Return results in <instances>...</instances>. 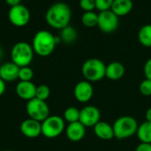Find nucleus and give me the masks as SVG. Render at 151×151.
<instances>
[{
    "label": "nucleus",
    "instance_id": "nucleus-7",
    "mask_svg": "<svg viewBox=\"0 0 151 151\" xmlns=\"http://www.w3.org/2000/svg\"><path fill=\"white\" fill-rule=\"evenodd\" d=\"M26 110L30 119L42 122L50 116V107L46 101L40 100L36 97L27 101Z\"/></svg>",
    "mask_w": 151,
    "mask_h": 151
},
{
    "label": "nucleus",
    "instance_id": "nucleus-22",
    "mask_svg": "<svg viewBox=\"0 0 151 151\" xmlns=\"http://www.w3.org/2000/svg\"><path fill=\"white\" fill-rule=\"evenodd\" d=\"M81 23L86 27H94L97 26L98 23V14L92 12H84V13L81 16Z\"/></svg>",
    "mask_w": 151,
    "mask_h": 151
},
{
    "label": "nucleus",
    "instance_id": "nucleus-33",
    "mask_svg": "<svg viewBox=\"0 0 151 151\" xmlns=\"http://www.w3.org/2000/svg\"><path fill=\"white\" fill-rule=\"evenodd\" d=\"M145 118H146V120L147 121H150L151 122V107L149 108L146 112H145Z\"/></svg>",
    "mask_w": 151,
    "mask_h": 151
},
{
    "label": "nucleus",
    "instance_id": "nucleus-5",
    "mask_svg": "<svg viewBox=\"0 0 151 151\" xmlns=\"http://www.w3.org/2000/svg\"><path fill=\"white\" fill-rule=\"evenodd\" d=\"M34 54L35 52L31 44L26 42H19L12 48L11 59L19 67L28 66L34 58Z\"/></svg>",
    "mask_w": 151,
    "mask_h": 151
},
{
    "label": "nucleus",
    "instance_id": "nucleus-6",
    "mask_svg": "<svg viewBox=\"0 0 151 151\" xmlns=\"http://www.w3.org/2000/svg\"><path fill=\"white\" fill-rule=\"evenodd\" d=\"M65 130V119L58 115L49 116L42 122V134L49 139L58 137Z\"/></svg>",
    "mask_w": 151,
    "mask_h": 151
},
{
    "label": "nucleus",
    "instance_id": "nucleus-28",
    "mask_svg": "<svg viewBox=\"0 0 151 151\" xmlns=\"http://www.w3.org/2000/svg\"><path fill=\"white\" fill-rule=\"evenodd\" d=\"M80 7L84 12H92L96 9L95 0H80Z\"/></svg>",
    "mask_w": 151,
    "mask_h": 151
},
{
    "label": "nucleus",
    "instance_id": "nucleus-27",
    "mask_svg": "<svg viewBox=\"0 0 151 151\" xmlns=\"http://www.w3.org/2000/svg\"><path fill=\"white\" fill-rule=\"evenodd\" d=\"M114 0H95L96 2V9L99 12H104L111 10V5Z\"/></svg>",
    "mask_w": 151,
    "mask_h": 151
},
{
    "label": "nucleus",
    "instance_id": "nucleus-20",
    "mask_svg": "<svg viewBox=\"0 0 151 151\" xmlns=\"http://www.w3.org/2000/svg\"><path fill=\"white\" fill-rule=\"evenodd\" d=\"M138 40L140 43L147 48H151V24L142 26L138 32Z\"/></svg>",
    "mask_w": 151,
    "mask_h": 151
},
{
    "label": "nucleus",
    "instance_id": "nucleus-9",
    "mask_svg": "<svg viewBox=\"0 0 151 151\" xmlns=\"http://www.w3.org/2000/svg\"><path fill=\"white\" fill-rule=\"evenodd\" d=\"M30 17L29 10L21 4L12 6L8 12L9 21L18 27H22L27 25L30 21Z\"/></svg>",
    "mask_w": 151,
    "mask_h": 151
},
{
    "label": "nucleus",
    "instance_id": "nucleus-12",
    "mask_svg": "<svg viewBox=\"0 0 151 151\" xmlns=\"http://www.w3.org/2000/svg\"><path fill=\"white\" fill-rule=\"evenodd\" d=\"M20 131L27 138H36L42 134V122L30 118L25 119L20 125Z\"/></svg>",
    "mask_w": 151,
    "mask_h": 151
},
{
    "label": "nucleus",
    "instance_id": "nucleus-21",
    "mask_svg": "<svg viewBox=\"0 0 151 151\" xmlns=\"http://www.w3.org/2000/svg\"><path fill=\"white\" fill-rule=\"evenodd\" d=\"M77 35H78V34H77L76 29L70 25H68L67 27L61 29L60 35H59L62 42L65 43H67V44L74 42L77 39Z\"/></svg>",
    "mask_w": 151,
    "mask_h": 151
},
{
    "label": "nucleus",
    "instance_id": "nucleus-14",
    "mask_svg": "<svg viewBox=\"0 0 151 151\" xmlns=\"http://www.w3.org/2000/svg\"><path fill=\"white\" fill-rule=\"evenodd\" d=\"M19 67L13 62H5L0 65V78L4 82H12L19 79Z\"/></svg>",
    "mask_w": 151,
    "mask_h": 151
},
{
    "label": "nucleus",
    "instance_id": "nucleus-35",
    "mask_svg": "<svg viewBox=\"0 0 151 151\" xmlns=\"http://www.w3.org/2000/svg\"><path fill=\"white\" fill-rule=\"evenodd\" d=\"M4 151H12V150H4Z\"/></svg>",
    "mask_w": 151,
    "mask_h": 151
},
{
    "label": "nucleus",
    "instance_id": "nucleus-26",
    "mask_svg": "<svg viewBox=\"0 0 151 151\" xmlns=\"http://www.w3.org/2000/svg\"><path fill=\"white\" fill-rule=\"evenodd\" d=\"M140 93L143 96H151V81L145 79L143 80L139 87Z\"/></svg>",
    "mask_w": 151,
    "mask_h": 151
},
{
    "label": "nucleus",
    "instance_id": "nucleus-10",
    "mask_svg": "<svg viewBox=\"0 0 151 151\" xmlns=\"http://www.w3.org/2000/svg\"><path fill=\"white\" fill-rule=\"evenodd\" d=\"M101 120V112L94 105H87L81 110L80 122L86 127H94Z\"/></svg>",
    "mask_w": 151,
    "mask_h": 151
},
{
    "label": "nucleus",
    "instance_id": "nucleus-19",
    "mask_svg": "<svg viewBox=\"0 0 151 151\" xmlns=\"http://www.w3.org/2000/svg\"><path fill=\"white\" fill-rule=\"evenodd\" d=\"M136 135L141 142L151 143V122L145 120L139 124Z\"/></svg>",
    "mask_w": 151,
    "mask_h": 151
},
{
    "label": "nucleus",
    "instance_id": "nucleus-34",
    "mask_svg": "<svg viewBox=\"0 0 151 151\" xmlns=\"http://www.w3.org/2000/svg\"><path fill=\"white\" fill-rule=\"evenodd\" d=\"M3 55H4V53H3V50L0 48V60L2 59V58H3Z\"/></svg>",
    "mask_w": 151,
    "mask_h": 151
},
{
    "label": "nucleus",
    "instance_id": "nucleus-11",
    "mask_svg": "<svg viewBox=\"0 0 151 151\" xmlns=\"http://www.w3.org/2000/svg\"><path fill=\"white\" fill-rule=\"evenodd\" d=\"M94 95V88L91 82L88 81H79L73 89V96L75 99L81 104H86L89 102Z\"/></svg>",
    "mask_w": 151,
    "mask_h": 151
},
{
    "label": "nucleus",
    "instance_id": "nucleus-8",
    "mask_svg": "<svg viewBox=\"0 0 151 151\" xmlns=\"http://www.w3.org/2000/svg\"><path fill=\"white\" fill-rule=\"evenodd\" d=\"M119 17H118L111 10L100 12L98 13V28L106 34H111L116 31L119 25Z\"/></svg>",
    "mask_w": 151,
    "mask_h": 151
},
{
    "label": "nucleus",
    "instance_id": "nucleus-13",
    "mask_svg": "<svg viewBox=\"0 0 151 151\" xmlns=\"http://www.w3.org/2000/svg\"><path fill=\"white\" fill-rule=\"evenodd\" d=\"M65 131L68 140L73 142L81 141L86 135V127L80 121L69 123Z\"/></svg>",
    "mask_w": 151,
    "mask_h": 151
},
{
    "label": "nucleus",
    "instance_id": "nucleus-18",
    "mask_svg": "<svg viewBox=\"0 0 151 151\" xmlns=\"http://www.w3.org/2000/svg\"><path fill=\"white\" fill-rule=\"evenodd\" d=\"M134 7L132 0H114L111 10L118 16L123 17L128 15Z\"/></svg>",
    "mask_w": 151,
    "mask_h": 151
},
{
    "label": "nucleus",
    "instance_id": "nucleus-2",
    "mask_svg": "<svg viewBox=\"0 0 151 151\" xmlns=\"http://www.w3.org/2000/svg\"><path fill=\"white\" fill-rule=\"evenodd\" d=\"M31 45L36 55L48 57L54 51L57 46L55 35L48 30H40L34 35Z\"/></svg>",
    "mask_w": 151,
    "mask_h": 151
},
{
    "label": "nucleus",
    "instance_id": "nucleus-3",
    "mask_svg": "<svg viewBox=\"0 0 151 151\" xmlns=\"http://www.w3.org/2000/svg\"><path fill=\"white\" fill-rule=\"evenodd\" d=\"M112 127L115 138L125 140L136 134L139 124L134 117L126 115L118 118L114 121Z\"/></svg>",
    "mask_w": 151,
    "mask_h": 151
},
{
    "label": "nucleus",
    "instance_id": "nucleus-17",
    "mask_svg": "<svg viewBox=\"0 0 151 151\" xmlns=\"http://www.w3.org/2000/svg\"><path fill=\"white\" fill-rule=\"evenodd\" d=\"M126 69L122 63L119 61L111 62L106 65L105 77L111 81H119L125 75Z\"/></svg>",
    "mask_w": 151,
    "mask_h": 151
},
{
    "label": "nucleus",
    "instance_id": "nucleus-32",
    "mask_svg": "<svg viewBox=\"0 0 151 151\" xmlns=\"http://www.w3.org/2000/svg\"><path fill=\"white\" fill-rule=\"evenodd\" d=\"M4 1H5V3H6L8 5H10L11 7H12V6L18 5V4H19L20 2H21V0H4Z\"/></svg>",
    "mask_w": 151,
    "mask_h": 151
},
{
    "label": "nucleus",
    "instance_id": "nucleus-25",
    "mask_svg": "<svg viewBox=\"0 0 151 151\" xmlns=\"http://www.w3.org/2000/svg\"><path fill=\"white\" fill-rule=\"evenodd\" d=\"M50 96V89L47 85H40L36 86V91H35V97L46 101Z\"/></svg>",
    "mask_w": 151,
    "mask_h": 151
},
{
    "label": "nucleus",
    "instance_id": "nucleus-15",
    "mask_svg": "<svg viewBox=\"0 0 151 151\" xmlns=\"http://www.w3.org/2000/svg\"><path fill=\"white\" fill-rule=\"evenodd\" d=\"M36 86L32 81H19L16 86L17 96L23 99L29 101L35 97Z\"/></svg>",
    "mask_w": 151,
    "mask_h": 151
},
{
    "label": "nucleus",
    "instance_id": "nucleus-24",
    "mask_svg": "<svg viewBox=\"0 0 151 151\" xmlns=\"http://www.w3.org/2000/svg\"><path fill=\"white\" fill-rule=\"evenodd\" d=\"M34 77V72L29 66L19 67V80L22 81H31Z\"/></svg>",
    "mask_w": 151,
    "mask_h": 151
},
{
    "label": "nucleus",
    "instance_id": "nucleus-30",
    "mask_svg": "<svg viewBox=\"0 0 151 151\" xmlns=\"http://www.w3.org/2000/svg\"><path fill=\"white\" fill-rule=\"evenodd\" d=\"M135 151H151V143L141 142L136 147Z\"/></svg>",
    "mask_w": 151,
    "mask_h": 151
},
{
    "label": "nucleus",
    "instance_id": "nucleus-1",
    "mask_svg": "<svg viewBox=\"0 0 151 151\" xmlns=\"http://www.w3.org/2000/svg\"><path fill=\"white\" fill-rule=\"evenodd\" d=\"M72 10L70 6L63 2L55 3L49 7L45 13L46 23L52 28L61 30L70 24Z\"/></svg>",
    "mask_w": 151,
    "mask_h": 151
},
{
    "label": "nucleus",
    "instance_id": "nucleus-4",
    "mask_svg": "<svg viewBox=\"0 0 151 151\" xmlns=\"http://www.w3.org/2000/svg\"><path fill=\"white\" fill-rule=\"evenodd\" d=\"M106 65L99 58H88L81 67V73L86 81L89 82H97L105 77Z\"/></svg>",
    "mask_w": 151,
    "mask_h": 151
},
{
    "label": "nucleus",
    "instance_id": "nucleus-23",
    "mask_svg": "<svg viewBox=\"0 0 151 151\" xmlns=\"http://www.w3.org/2000/svg\"><path fill=\"white\" fill-rule=\"evenodd\" d=\"M80 113H81V110H79L74 106H70L66 108L65 111H64L63 119H65V121L68 122V124L77 122L80 120Z\"/></svg>",
    "mask_w": 151,
    "mask_h": 151
},
{
    "label": "nucleus",
    "instance_id": "nucleus-29",
    "mask_svg": "<svg viewBox=\"0 0 151 151\" xmlns=\"http://www.w3.org/2000/svg\"><path fill=\"white\" fill-rule=\"evenodd\" d=\"M143 72H144V75H145L146 79L151 81V58H149L146 61V63L144 64Z\"/></svg>",
    "mask_w": 151,
    "mask_h": 151
},
{
    "label": "nucleus",
    "instance_id": "nucleus-16",
    "mask_svg": "<svg viewBox=\"0 0 151 151\" xmlns=\"http://www.w3.org/2000/svg\"><path fill=\"white\" fill-rule=\"evenodd\" d=\"M93 128L96 136L103 141H110L115 138L112 125H110L106 121L100 120Z\"/></svg>",
    "mask_w": 151,
    "mask_h": 151
},
{
    "label": "nucleus",
    "instance_id": "nucleus-31",
    "mask_svg": "<svg viewBox=\"0 0 151 151\" xmlns=\"http://www.w3.org/2000/svg\"><path fill=\"white\" fill-rule=\"evenodd\" d=\"M6 82H4L1 78H0V96L2 95H4V93L5 92V89H6Z\"/></svg>",
    "mask_w": 151,
    "mask_h": 151
}]
</instances>
